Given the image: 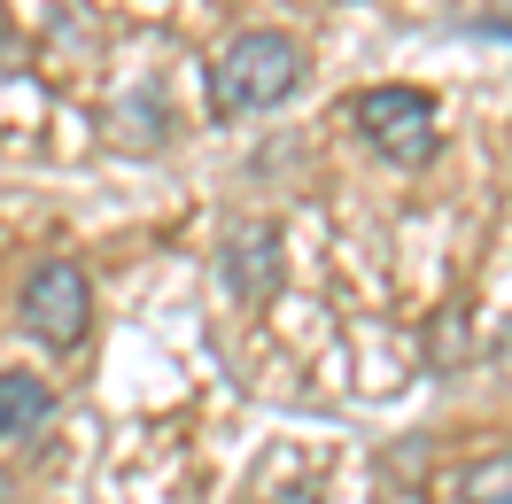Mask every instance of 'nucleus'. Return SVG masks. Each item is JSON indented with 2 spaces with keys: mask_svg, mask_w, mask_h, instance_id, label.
Masks as SVG:
<instances>
[{
  "mask_svg": "<svg viewBox=\"0 0 512 504\" xmlns=\"http://www.w3.org/2000/svg\"><path fill=\"white\" fill-rule=\"evenodd\" d=\"M16 318L39 349H78L94 334V280L70 264V256H39L24 272V295H16Z\"/></svg>",
  "mask_w": 512,
  "mask_h": 504,
  "instance_id": "obj_3",
  "label": "nucleus"
},
{
  "mask_svg": "<svg viewBox=\"0 0 512 504\" xmlns=\"http://www.w3.org/2000/svg\"><path fill=\"white\" fill-rule=\"evenodd\" d=\"M303 70H311V55H303L295 32H272V24H264V32H241L218 63H210V109H218V117H264V109H280V101L303 94Z\"/></svg>",
  "mask_w": 512,
  "mask_h": 504,
  "instance_id": "obj_1",
  "label": "nucleus"
},
{
  "mask_svg": "<svg viewBox=\"0 0 512 504\" xmlns=\"http://www.w3.org/2000/svg\"><path fill=\"white\" fill-rule=\"evenodd\" d=\"M458 504H512V450H481L458 466Z\"/></svg>",
  "mask_w": 512,
  "mask_h": 504,
  "instance_id": "obj_6",
  "label": "nucleus"
},
{
  "mask_svg": "<svg viewBox=\"0 0 512 504\" xmlns=\"http://www.w3.org/2000/svg\"><path fill=\"white\" fill-rule=\"evenodd\" d=\"M218 272L233 303H272L280 295V233L272 225H233L218 249Z\"/></svg>",
  "mask_w": 512,
  "mask_h": 504,
  "instance_id": "obj_4",
  "label": "nucleus"
},
{
  "mask_svg": "<svg viewBox=\"0 0 512 504\" xmlns=\"http://www.w3.org/2000/svg\"><path fill=\"white\" fill-rule=\"evenodd\" d=\"M47 419H55V388L39 373H16V365H8V373H0V442L39 435Z\"/></svg>",
  "mask_w": 512,
  "mask_h": 504,
  "instance_id": "obj_5",
  "label": "nucleus"
},
{
  "mask_svg": "<svg viewBox=\"0 0 512 504\" xmlns=\"http://www.w3.org/2000/svg\"><path fill=\"white\" fill-rule=\"evenodd\" d=\"M350 117L365 132V148L381 163H396V171H427L443 156V117H435V101L419 86H365Z\"/></svg>",
  "mask_w": 512,
  "mask_h": 504,
  "instance_id": "obj_2",
  "label": "nucleus"
}]
</instances>
